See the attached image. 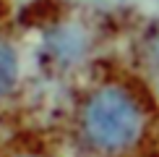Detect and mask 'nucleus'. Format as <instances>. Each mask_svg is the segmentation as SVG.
Wrapping results in <instances>:
<instances>
[{
    "instance_id": "f03ea898",
    "label": "nucleus",
    "mask_w": 159,
    "mask_h": 157,
    "mask_svg": "<svg viewBox=\"0 0 159 157\" xmlns=\"http://www.w3.org/2000/svg\"><path fill=\"white\" fill-rule=\"evenodd\" d=\"M18 81V52L8 39L0 37V102L16 89Z\"/></svg>"
},
{
    "instance_id": "7ed1b4c3",
    "label": "nucleus",
    "mask_w": 159,
    "mask_h": 157,
    "mask_svg": "<svg viewBox=\"0 0 159 157\" xmlns=\"http://www.w3.org/2000/svg\"><path fill=\"white\" fill-rule=\"evenodd\" d=\"M16 157H37V155H16Z\"/></svg>"
},
{
    "instance_id": "f257e3e1",
    "label": "nucleus",
    "mask_w": 159,
    "mask_h": 157,
    "mask_svg": "<svg viewBox=\"0 0 159 157\" xmlns=\"http://www.w3.org/2000/svg\"><path fill=\"white\" fill-rule=\"evenodd\" d=\"M81 131L97 152H123L141 136L143 110L130 92L120 87H102L84 105Z\"/></svg>"
}]
</instances>
